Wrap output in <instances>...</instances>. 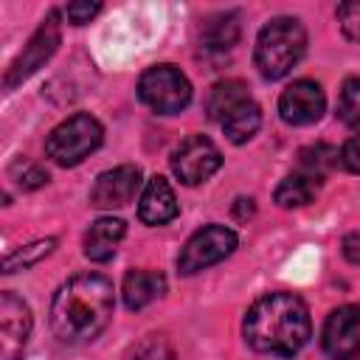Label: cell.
<instances>
[{"mask_svg":"<svg viewBox=\"0 0 360 360\" xmlns=\"http://www.w3.org/2000/svg\"><path fill=\"white\" fill-rule=\"evenodd\" d=\"M112 281L98 273L68 278L51 301V329L62 343L79 346L96 340L112 318Z\"/></svg>","mask_w":360,"mask_h":360,"instance_id":"1","label":"cell"},{"mask_svg":"<svg viewBox=\"0 0 360 360\" xmlns=\"http://www.w3.org/2000/svg\"><path fill=\"white\" fill-rule=\"evenodd\" d=\"M242 335L262 354L292 357L312 335L307 304L292 292H267L250 304L242 321Z\"/></svg>","mask_w":360,"mask_h":360,"instance_id":"2","label":"cell"},{"mask_svg":"<svg viewBox=\"0 0 360 360\" xmlns=\"http://www.w3.org/2000/svg\"><path fill=\"white\" fill-rule=\"evenodd\" d=\"M307 51V31L295 17H276L270 20L256 37V68L264 79L287 76Z\"/></svg>","mask_w":360,"mask_h":360,"instance_id":"3","label":"cell"},{"mask_svg":"<svg viewBox=\"0 0 360 360\" xmlns=\"http://www.w3.org/2000/svg\"><path fill=\"white\" fill-rule=\"evenodd\" d=\"M104 141V127L90 112H76L51 129L45 141V155L59 166H76Z\"/></svg>","mask_w":360,"mask_h":360,"instance_id":"4","label":"cell"},{"mask_svg":"<svg viewBox=\"0 0 360 360\" xmlns=\"http://www.w3.org/2000/svg\"><path fill=\"white\" fill-rule=\"evenodd\" d=\"M138 96L158 115H174L188 107L191 84L186 73L174 65H152L138 79Z\"/></svg>","mask_w":360,"mask_h":360,"instance_id":"5","label":"cell"},{"mask_svg":"<svg viewBox=\"0 0 360 360\" xmlns=\"http://www.w3.org/2000/svg\"><path fill=\"white\" fill-rule=\"evenodd\" d=\"M236 233L225 225H205L200 228L180 250L177 256V270L183 276H194L222 259H228L233 250H236Z\"/></svg>","mask_w":360,"mask_h":360,"instance_id":"6","label":"cell"},{"mask_svg":"<svg viewBox=\"0 0 360 360\" xmlns=\"http://www.w3.org/2000/svg\"><path fill=\"white\" fill-rule=\"evenodd\" d=\"M59 39H62V31H59V11H48V17L39 22V28L31 34L28 45L14 56V62L8 65L6 70V90L17 87L20 82H25L31 73H37L51 56L53 51L59 48Z\"/></svg>","mask_w":360,"mask_h":360,"instance_id":"7","label":"cell"},{"mask_svg":"<svg viewBox=\"0 0 360 360\" xmlns=\"http://www.w3.org/2000/svg\"><path fill=\"white\" fill-rule=\"evenodd\" d=\"M222 166V155L217 143L205 135H188L172 155V172L186 186L205 183Z\"/></svg>","mask_w":360,"mask_h":360,"instance_id":"8","label":"cell"},{"mask_svg":"<svg viewBox=\"0 0 360 360\" xmlns=\"http://www.w3.org/2000/svg\"><path fill=\"white\" fill-rule=\"evenodd\" d=\"M321 346L329 360H360V307L346 304L329 312Z\"/></svg>","mask_w":360,"mask_h":360,"instance_id":"9","label":"cell"},{"mask_svg":"<svg viewBox=\"0 0 360 360\" xmlns=\"http://www.w3.org/2000/svg\"><path fill=\"white\" fill-rule=\"evenodd\" d=\"M323 110H326V96L321 84L312 79H298L287 84L284 93L278 96V115L292 127L315 124L323 115Z\"/></svg>","mask_w":360,"mask_h":360,"instance_id":"10","label":"cell"},{"mask_svg":"<svg viewBox=\"0 0 360 360\" xmlns=\"http://www.w3.org/2000/svg\"><path fill=\"white\" fill-rule=\"evenodd\" d=\"M31 335V309L14 292H0V354L3 360H20Z\"/></svg>","mask_w":360,"mask_h":360,"instance_id":"11","label":"cell"},{"mask_svg":"<svg viewBox=\"0 0 360 360\" xmlns=\"http://www.w3.org/2000/svg\"><path fill=\"white\" fill-rule=\"evenodd\" d=\"M141 188V169L132 163L107 169L96 177L93 188H90V205L96 208H121L127 202H132V197Z\"/></svg>","mask_w":360,"mask_h":360,"instance_id":"12","label":"cell"},{"mask_svg":"<svg viewBox=\"0 0 360 360\" xmlns=\"http://www.w3.org/2000/svg\"><path fill=\"white\" fill-rule=\"evenodd\" d=\"M177 214H180V208H177V197H174L169 180L160 177V174L149 177L146 186H143V191H141L138 219H141L143 225H152V228H155V225L172 222Z\"/></svg>","mask_w":360,"mask_h":360,"instance_id":"13","label":"cell"},{"mask_svg":"<svg viewBox=\"0 0 360 360\" xmlns=\"http://www.w3.org/2000/svg\"><path fill=\"white\" fill-rule=\"evenodd\" d=\"M127 233V222L118 217H98L84 233V256L90 262H107L115 256L118 242Z\"/></svg>","mask_w":360,"mask_h":360,"instance_id":"14","label":"cell"},{"mask_svg":"<svg viewBox=\"0 0 360 360\" xmlns=\"http://www.w3.org/2000/svg\"><path fill=\"white\" fill-rule=\"evenodd\" d=\"M163 292H166V276L158 270H129L121 284L127 309H143L152 301H158Z\"/></svg>","mask_w":360,"mask_h":360,"instance_id":"15","label":"cell"},{"mask_svg":"<svg viewBox=\"0 0 360 360\" xmlns=\"http://www.w3.org/2000/svg\"><path fill=\"white\" fill-rule=\"evenodd\" d=\"M239 34H242V25H239V14H236V11L214 14V17H208V20L202 22V28H200L202 48H205V51H214V53L231 51V48L239 42Z\"/></svg>","mask_w":360,"mask_h":360,"instance_id":"16","label":"cell"},{"mask_svg":"<svg viewBox=\"0 0 360 360\" xmlns=\"http://www.w3.org/2000/svg\"><path fill=\"white\" fill-rule=\"evenodd\" d=\"M219 124H222V132L228 135L231 143H245V141H250L259 132V127H262V110H259V104H253L248 98L239 107H233Z\"/></svg>","mask_w":360,"mask_h":360,"instance_id":"17","label":"cell"},{"mask_svg":"<svg viewBox=\"0 0 360 360\" xmlns=\"http://www.w3.org/2000/svg\"><path fill=\"white\" fill-rule=\"evenodd\" d=\"M248 98H250V96H248L245 82H239V79H225V82H217V84L211 87L208 101H205V112H208V118L222 121L233 107H239V104L248 101Z\"/></svg>","mask_w":360,"mask_h":360,"instance_id":"18","label":"cell"},{"mask_svg":"<svg viewBox=\"0 0 360 360\" xmlns=\"http://www.w3.org/2000/svg\"><path fill=\"white\" fill-rule=\"evenodd\" d=\"M318 183H321V180H315V177H309V174H304V172H295V174H290V177H284V180L278 183L273 200H276L281 208H301V205H307V202L315 200Z\"/></svg>","mask_w":360,"mask_h":360,"instance_id":"19","label":"cell"},{"mask_svg":"<svg viewBox=\"0 0 360 360\" xmlns=\"http://www.w3.org/2000/svg\"><path fill=\"white\" fill-rule=\"evenodd\" d=\"M298 158H301V172L315 177V180H321L326 174V169L335 163V158H340V155L329 143H315V146H307Z\"/></svg>","mask_w":360,"mask_h":360,"instance_id":"20","label":"cell"},{"mask_svg":"<svg viewBox=\"0 0 360 360\" xmlns=\"http://www.w3.org/2000/svg\"><path fill=\"white\" fill-rule=\"evenodd\" d=\"M338 118L346 127H360V76H349L338 96Z\"/></svg>","mask_w":360,"mask_h":360,"instance_id":"21","label":"cell"},{"mask_svg":"<svg viewBox=\"0 0 360 360\" xmlns=\"http://www.w3.org/2000/svg\"><path fill=\"white\" fill-rule=\"evenodd\" d=\"M124 360H177V357L172 343L163 335H146L124 354Z\"/></svg>","mask_w":360,"mask_h":360,"instance_id":"22","label":"cell"},{"mask_svg":"<svg viewBox=\"0 0 360 360\" xmlns=\"http://www.w3.org/2000/svg\"><path fill=\"white\" fill-rule=\"evenodd\" d=\"M56 239H39L34 245H25L22 250H14L11 256H6V264H3V273H17V270H25L31 264H37L42 256H48L53 250Z\"/></svg>","mask_w":360,"mask_h":360,"instance_id":"23","label":"cell"},{"mask_svg":"<svg viewBox=\"0 0 360 360\" xmlns=\"http://www.w3.org/2000/svg\"><path fill=\"white\" fill-rule=\"evenodd\" d=\"M11 177L17 180V186L20 188H25V191H34V188H39V186H45L48 183V172L42 169V166H37V163H31V160H17L14 166H11Z\"/></svg>","mask_w":360,"mask_h":360,"instance_id":"24","label":"cell"},{"mask_svg":"<svg viewBox=\"0 0 360 360\" xmlns=\"http://www.w3.org/2000/svg\"><path fill=\"white\" fill-rule=\"evenodd\" d=\"M343 34L354 42H360V0H352V3H340L338 11H335Z\"/></svg>","mask_w":360,"mask_h":360,"instance_id":"25","label":"cell"},{"mask_svg":"<svg viewBox=\"0 0 360 360\" xmlns=\"http://www.w3.org/2000/svg\"><path fill=\"white\" fill-rule=\"evenodd\" d=\"M98 11H101L98 3H68V6H65V17H68V22H73V25L90 22Z\"/></svg>","mask_w":360,"mask_h":360,"instance_id":"26","label":"cell"},{"mask_svg":"<svg viewBox=\"0 0 360 360\" xmlns=\"http://www.w3.org/2000/svg\"><path fill=\"white\" fill-rule=\"evenodd\" d=\"M340 163L346 172L360 174V135H352L343 146H340Z\"/></svg>","mask_w":360,"mask_h":360,"instance_id":"27","label":"cell"},{"mask_svg":"<svg viewBox=\"0 0 360 360\" xmlns=\"http://www.w3.org/2000/svg\"><path fill=\"white\" fill-rule=\"evenodd\" d=\"M340 250H343V259H346V262L360 264V233H357V231H354V233H346Z\"/></svg>","mask_w":360,"mask_h":360,"instance_id":"28","label":"cell"}]
</instances>
